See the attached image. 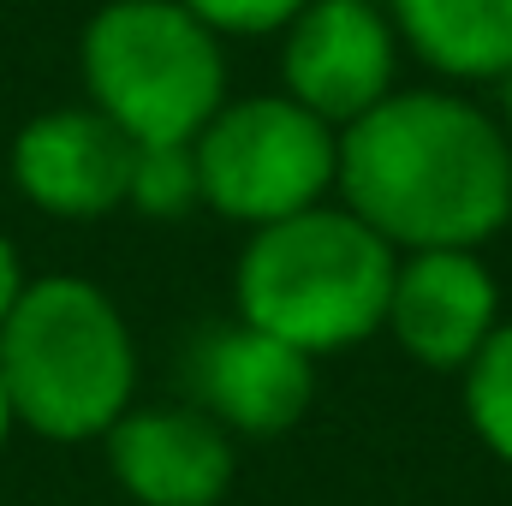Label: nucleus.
Wrapping results in <instances>:
<instances>
[{
    "label": "nucleus",
    "mask_w": 512,
    "mask_h": 506,
    "mask_svg": "<svg viewBox=\"0 0 512 506\" xmlns=\"http://www.w3.org/2000/svg\"><path fill=\"white\" fill-rule=\"evenodd\" d=\"M126 203H137L143 215H161V221L185 215L191 203H203V191H197V149L191 143H137Z\"/></svg>",
    "instance_id": "13"
},
{
    "label": "nucleus",
    "mask_w": 512,
    "mask_h": 506,
    "mask_svg": "<svg viewBox=\"0 0 512 506\" xmlns=\"http://www.w3.org/2000/svg\"><path fill=\"white\" fill-rule=\"evenodd\" d=\"M24 286H30V280H24V262H18V251L0 239V322L12 316V304L24 298Z\"/></svg>",
    "instance_id": "15"
},
{
    "label": "nucleus",
    "mask_w": 512,
    "mask_h": 506,
    "mask_svg": "<svg viewBox=\"0 0 512 506\" xmlns=\"http://www.w3.org/2000/svg\"><path fill=\"white\" fill-rule=\"evenodd\" d=\"M334 185L399 251H477L512 221V137L441 90L382 96L340 131Z\"/></svg>",
    "instance_id": "1"
},
{
    "label": "nucleus",
    "mask_w": 512,
    "mask_h": 506,
    "mask_svg": "<svg viewBox=\"0 0 512 506\" xmlns=\"http://www.w3.org/2000/svg\"><path fill=\"white\" fill-rule=\"evenodd\" d=\"M209 30H233V36H268L280 24H292L310 0H185Z\"/></svg>",
    "instance_id": "14"
},
{
    "label": "nucleus",
    "mask_w": 512,
    "mask_h": 506,
    "mask_svg": "<svg viewBox=\"0 0 512 506\" xmlns=\"http://www.w3.org/2000/svg\"><path fill=\"white\" fill-rule=\"evenodd\" d=\"M465 411L483 447L512 465V322H501L483 352L465 364Z\"/></svg>",
    "instance_id": "12"
},
{
    "label": "nucleus",
    "mask_w": 512,
    "mask_h": 506,
    "mask_svg": "<svg viewBox=\"0 0 512 506\" xmlns=\"http://www.w3.org/2000/svg\"><path fill=\"white\" fill-rule=\"evenodd\" d=\"M393 245L352 209H298L256 227L239 256V316L298 352H346L387 322Z\"/></svg>",
    "instance_id": "3"
},
{
    "label": "nucleus",
    "mask_w": 512,
    "mask_h": 506,
    "mask_svg": "<svg viewBox=\"0 0 512 506\" xmlns=\"http://www.w3.org/2000/svg\"><path fill=\"white\" fill-rule=\"evenodd\" d=\"M280 72L292 102L328 126H352L393 96V24L376 12V0H310L286 24Z\"/></svg>",
    "instance_id": "7"
},
{
    "label": "nucleus",
    "mask_w": 512,
    "mask_h": 506,
    "mask_svg": "<svg viewBox=\"0 0 512 506\" xmlns=\"http://www.w3.org/2000/svg\"><path fill=\"white\" fill-rule=\"evenodd\" d=\"M84 84L131 143H191L227 102V60L185 0H108L84 30Z\"/></svg>",
    "instance_id": "4"
},
{
    "label": "nucleus",
    "mask_w": 512,
    "mask_h": 506,
    "mask_svg": "<svg viewBox=\"0 0 512 506\" xmlns=\"http://www.w3.org/2000/svg\"><path fill=\"white\" fill-rule=\"evenodd\" d=\"M6 435H12V405H6V387H0V447H6Z\"/></svg>",
    "instance_id": "16"
},
{
    "label": "nucleus",
    "mask_w": 512,
    "mask_h": 506,
    "mask_svg": "<svg viewBox=\"0 0 512 506\" xmlns=\"http://www.w3.org/2000/svg\"><path fill=\"white\" fill-rule=\"evenodd\" d=\"M131 155H137V143L102 108H54L18 131L12 179L36 209L90 221V215H108L126 203Z\"/></svg>",
    "instance_id": "8"
},
{
    "label": "nucleus",
    "mask_w": 512,
    "mask_h": 506,
    "mask_svg": "<svg viewBox=\"0 0 512 506\" xmlns=\"http://www.w3.org/2000/svg\"><path fill=\"white\" fill-rule=\"evenodd\" d=\"M185 387L197 411H209L233 435H286L310 411V352L262 334L245 316L203 322L185 346Z\"/></svg>",
    "instance_id": "6"
},
{
    "label": "nucleus",
    "mask_w": 512,
    "mask_h": 506,
    "mask_svg": "<svg viewBox=\"0 0 512 506\" xmlns=\"http://www.w3.org/2000/svg\"><path fill=\"white\" fill-rule=\"evenodd\" d=\"M507 137H512V72H507Z\"/></svg>",
    "instance_id": "17"
},
{
    "label": "nucleus",
    "mask_w": 512,
    "mask_h": 506,
    "mask_svg": "<svg viewBox=\"0 0 512 506\" xmlns=\"http://www.w3.org/2000/svg\"><path fill=\"white\" fill-rule=\"evenodd\" d=\"M393 24L447 78L512 72V0H393Z\"/></svg>",
    "instance_id": "11"
},
{
    "label": "nucleus",
    "mask_w": 512,
    "mask_h": 506,
    "mask_svg": "<svg viewBox=\"0 0 512 506\" xmlns=\"http://www.w3.org/2000/svg\"><path fill=\"white\" fill-rule=\"evenodd\" d=\"M393 340L429 370H465L501 328V292L477 251H411L393 268Z\"/></svg>",
    "instance_id": "9"
},
{
    "label": "nucleus",
    "mask_w": 512,
    "mask_h": 506,
    "mask_svg": "<svg viewBox=\"0 0 512 506\" xmlns=\"http://www.w3.org/2000/svg\"><path fill=\"white\" fill-rule=\"evenodd\" d=\"M108 465L143 506H215L233 483V441L197 405H143L108 429Z\"/></svg>",
    "instance_id": "10"
},
{
    "label": "nucleus",
    "mask_w": 512,
    "mask_h": 506,
    "mask_svg": "<svg viewBox=\"0 0 512 506\" xmlns=\"http://www.w3.org/2000/svg\"><path fill=\"white\" fill-rule=\"evenodd\" d=\"M197 191L215 215L268 227L298 209H316L334 185L340 137L292 96H245L221 102V114L191 137Z\"/></svg>",
    "instance_id": "5"
},
{
    "label": "nucleus",
    "mask_w": 512,
    "mask_h": 506,
    "mask_svg": "<svg viewBox=\"0 0 512 506\" xmlns=\"http://www.w3.org/2000/svg\"><path fill=\"white\" fill-rule=\"evenodd\" d=\"M0 387L12 423L48 441L108 435L131 411L137 346L114 298L78 274L30 280L0 322Z\"/></svg>",
    "instance_id": "2"
}]
</instances>
